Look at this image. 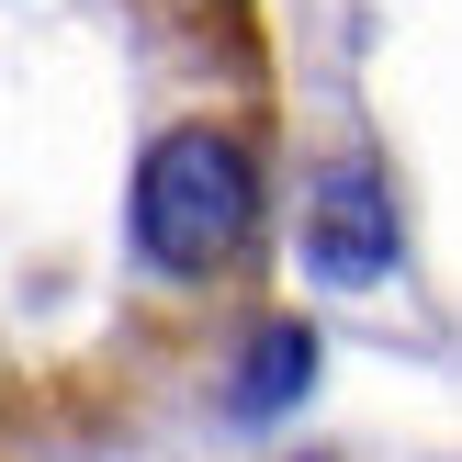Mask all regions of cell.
Instances as JSON below:
<instances>
[{"instance_id": "cell-1", "label": "cell", "mask_w": 462, "mask_h": 462, "mask_svg": "<svg viewBox=\"0 0 462 462\" xmlns=\"http://www.w3.org/2000/svg\"><path fill=\"white\" fill-rule=\"evenodd\" d=\"M248 203H260L248 147L226 125H180V135H158L147 170H135V248H147L158 271H215L226 248L248 237Z\"/></svg>"}, {"instance_id": "cell-2", "label": "cell", "mask_w": 462, "mask_h": 462, "mask_svg": "<svg viewBox=\"0 0 462 462\" xmlns=\"http://www.w3.org/2000/svg\"><path fill=\"white\" fill-rule=\"evenodd\" d=\"M383 260H395V215H383V180L361 170V158L316 170V192H305V271H316V282H373Z\"/></svg>"}, {"instance_id": "cell-3", "label": "cell", "mask_w": 462, "mask_h": 462, "mask_svg": "<svg viewBox=\"0 0 462 462\" xmlns=\"http://www.w3.org/2000/svg\"><path fill=\"white\" fill-rule=\"evenodd\" d=\"M316 383V328H260V350H248V373H237V418H282L293 395Z\"/></svg>"}]
</instances>
